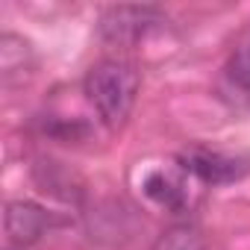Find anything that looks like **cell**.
Listing matches in <instances>:
<instances>
[{"label": "cell", "mask_w": 250, "mask_h": 250, "mask_svg": "<svg viewBox=\"0 0 250 250\" xmlns=\"http://www.w3.org/2000/svg\"><path fill=\"white\" fill-rule=\"evenodd\" d=\"M139 85H142L139 68L118 56L100 59L97 65L88 68V74L83 80V91H85L88 103L94 106L97 118L109 130H118L130 118V112L136 106Z\"/></svg>", "instance_id": "obj_1"}, {"label": "cell", "mask_w": 250, "mask_h": 250, "mask_svg": "<svg viewBox=\"0 0 250 250\" xmlns=\"http://www.w3.org/2000/svg\"><path fill=\"white\" fill-rule=\"evenodd\" d=\"M162 24H165V15L156 6H109L100 15L97 30L106 44L133 47Z\"/></svg>", "instance_id": "obj_2"}, {"label": "cell", "mask_w": 250, "mask_h": 250, "mask_svg": "<svg viewBox=\"0 0 250 250\" xmlns=\"http://www.w3.org/2000/svg\"><path fill=\"white\" fill-rule=\"evenodd\" d=\"M177 168H183L188 177H194L197 183L206 186H227L241 180L250 165L241 156H229L221 150H209V147H188L177 156Z\"/></svg>", "instance_id": "obj_3"}, {"label": "cell", "mask_w": 250, "mask_h": 250, "mask_svg": "<svg viewBox=\"0 0 250 250\" xmlns=\"http://www.w3.org/2000/svg\"><path fill=\"white\" fill-rule=\"evenodd\" d=\"M142 191L168 212H186L191 206L188 174L183 168H153L142 180Z\"/></svg>", "instance_id": "obj_4"}, {"label": "cell", "mask_w": 250, "mask_h": 250, "mask_svg": "<svg viewBox=\"0 0 250 250\" xmlns=\"http://www.w3.org/2000/svg\"><path fill=\"white\" fill-rule=\"evenodd\" d=\"M53 224L50 212H44L39 203L33 200H12L6 206V215H3V227H6V235L12 244L18 247H27L33 241H39L47 227Z\"/></svg>", "instance_id": "obj_5"}, {"label": "cell", "mask_w": 250, "mask_h": 250, "mask_svg": "<svg viewBox=\"0 0 250 250\" xmlns=\"http://www.w3.org/2000/svg\"><path fill=\"white\" fill-rule=\"evenodd\" d=\"M153 250H206V238L200 235V229L183 224V227H171L168 232H162Z\"/></svg>", "instance_id": "obj_6"}, {"label": "cell", "mask_w": 250, "mask_h": 250, "mask_svg": "<svg viewBox=\"0 0 250 250\" xmlns=\"http://www.w3.org/2000/svg\"><path fill=\"white\" fill-rule=\"evenodd\" d=\"M227 77L241 88V91H250V36L229 53V62H227Z\"/></svg>", "instance_id": "obj_7"}]
</instances>
